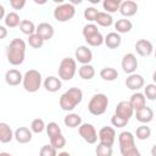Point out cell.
Segmentation results:
<instances>
[{"label":"cell","mask_w":156,"mask_h":156,"mask_svg":"<svg viewBox=\"0 0 156 156\" xmlns=\"http://www.w3.org/2000/svg\"><path fill=\"white\" fill-rule=\"evenodd\" d=\"M22 79H23L22 73L16 68H11V69L6 71V73H5V82L10 87L20 85V83H22Z\"/></svg>","instance_id":"obj_18"},{"label":"cell","mask_w":156,"mask_h":156,"mask_svg":"<svg viewBox=\"0 0 156 156\" xmlns=\"http://www.w3.org/2000/svg\"><path fill=\"white\" fill-rule=\"evenodd\" d=\"M13 139V132L9 123L0 122V143L7 144Z\"/></svg>","instance_id":"obj_21"},{"label":"cell","mask_w":156,"mask_h":156,"mask_svg":"<svg viewBox=\"0 0 156 156\" xmlns=\"http://www.w3.org/2000/svg\"><path fill=\"white\" fill-rule=\"evenodd\" d=\"M135 136L139 140H146V139H149L151 136V129H150V127H147L146 124L139 126L136 128V130H135Z\"/></svg>","instance_id":"obj_33"},{"label":"cell","mask_w":156,"mask_h":156,"mask_svg":"<svg viewBox=\"0 0 156 156\" xmlns=\"http://www.w3.org/2000/svg\"><path fill=\"white\" fill-rule=\"evenodd\" d=\"M121 5V0H104L102 1V7H104V12L106 13H113L117 12V10L119 9Z\"/></svg>","instance_id":"obj_31"},{"label":"cell","mask_w":156,"mask_h":156,"mask_svg":"<svg viewBox=\"0 0 156 156\" xmlns=\"http://www.w3.org/2000/svg\"><path fill=\"white\" fill-rule=\"evenodd\" d=\"M74 58L82 65H89L90 61L93 60V52L88 46L80 45L74 51Z\"/></svg>","instance_id":"obj_12"},{"label":"cell","mask_w":156,"mask_h":156,"mask_svg":"<svg viewBox=\"0 0 156 156\" xmlns=\"http://www.w3.org/2000/svg\"><path fill=\"white\" fill-rule=\"evenodd\" d=\"M98 13H99V11L94 7V6H89V7H87L85 10H84V18L87 20V21H89V22H94L95 20H96V16H98Z\"/></svg>","instance_id":"obj_40"},{"label":"cell","mask_w":156,"mask_h":156,"mask_svg":"<svg viewBox=\"0 0 156 156\" xmlns=\"http://www.w3.org/2000/svg\"><path fill=\"white\" fill-rule=\"evenodd\" d=\"M144 84H145V80H144L143 76L138 74V73H132L126 79V87L134 91H138L139 89H141L144 87Z\"/></svg>","instance_id":"obj_15"},{"label":"cell","mask_w":156,"mask_h":156,"mask_svg":"<svg viewBox=\"0 0 156 156\" xmlns=\"http://www.w3.org/2000/svg\"><path fill=\"white\" fill-rule=\"evenodd\" d=\"M50 145L54 146L56 150L63 149L66 146V138L62 135V133L58 134V135H55V136L50 138Z\"/></svg>","instance_id":"obj_35"},{"label":"cell","mask_w":156,"mask_h":156,"mask_svg":"<svg viewBox=\"0 0 156 156\" xmlns=\"http://www.w3.org/2000/svg\"><path fill=\"white\" fill-rule=\"evenodd\" d=\"M39 156H57V150L51 146L50 144H46L44 146H41L40 151H39Z\"/></svg>","instance_id":"obj_41"},{"label":"cell","mask_w":156,"mask_h":156,"mask_svg":"<svg viewBox=\"0 0 156 156\" xmlns=\"http://www.w3.org/2000/svg\"><path fill=\"white\" fill-rule=\"evenodd\" d=\"M108 106V98L102 93L94 94L88 104V111L94 116H101L106 112Z\"/></svg>","instance_id":"obj_4"},{"label":"cell","mask_w":156,"mask_h":156,"mask_svg":"<svg viewBox=\"0 0 156 156\" xmlns=\"http://www.w3.org/2000/svg\"><path fill=\"white\" fill-rule=\"evenodd\" d=\"M83 100V91L79 88H69L68 90H66L58 100L60 107L63 111H72L74 110Z\"/></svg>","instance_id":"obj_2"},{"label":"cell","mask_w":156,"mask_h":156,"mask_svg":"<svg viewBox=\"0 0 156 156\" xmlns=\"http://www.w3.org/2000/svg\"><path fill=\"white\" fill-rule=\"evenodd\" d=\"M128 122H129V121H126V119H123V118H119V117H117L116 115H113V116L111 117V123H112V126H113V127H117V128H123V127H126V126L128 124Z\"/></svg>","instance_id":"obj_43"},{"label":"cell","mask_w":156,"mask_h":156,"mask_svg":"<svg viewBox=\"0 0 156 156\" xmlns=\"http://www.w3.org/2000/svg\"><path fill=\"white\" fill-rule=\"evenodd\" d=\"M41 83H43L41 73L39 71H37V69H28L24 73L23 79H22L23 88L28 93L38 91L40 89V87H41Z\"/></svg>","instance_id":"obj_3"},{"label":"cell","mask_w":156,"mask_h":156,"mask_svg":"<svg viewBox=\"0 0 156 156\" xmlns=\"http://www.w3.org/2000/svg\"><path fill=\"white\" fill-rule=\"evenodd\" d=\"M35 33L45 41V40H50L54 37L55 29H54L52 24H50L48 22H41L35 27Z\"/></svg>","instance_id":"obj_14"},{"label":"cell","mask_w":156,"mask_h":156,"mask_svg":"<svg viewBox=\"0 0 156 156\" xmlns=\"http://www.w3.org/2000/svg\"><path fill=\"white\" fill-rule=\"evenodd\" d=\"M57 156H72V155L69 152H67V151H61V152L57 154Z\"/></svg>","instance_id":"obj_48"},{"label":"cell","mask_w":156,"mask_h":156,"mask_svg":"<svg viewBox=\"0 0 156 156\" xmlns=\"http://www.w3.org/2000/svg\"><path fill=\"white\" fill-rule=\"evenodd\" d=\"M78 74L82 79L84 80H90L95 76V68L89 63V65H82L78 69Z\"/></svg>","instance_id":"obj_25"},{"label":"cell","mask_w":156,"mask_h":156,"mask_svg":"<svg viewBox=\"0 0 156 156\" xmlns=\"http://www.w3.org/2000/svg\"><path fill=\"white\" fill-rule=\"evenodd\" d=\"M10 5L13 10H22L26 5V0H10Z\"/></svg>","instance_id":"obj_44"},{"label":"cell","mask_w":156,"mask_h":156,"mask_svg":"<svg viewBox=\"0 0 156 156\" xmlns=\"http://www.w3.org/2000/svg\"><path fill=\"white\" fill-rule=\"evenodd\" d=\"M134 48H135L136 54H138L139 56H141V57H147V56H150V55L152 54V51H154L152 43H151L150 40H147V39H139V40L135 43Z\"/></svg>","instance_id":"obj_13"},{"label":"cell","mask_w":156,"mask_h":156,"mask_svg":"<svg viewBox=\"0 0 156 156\" xmlns=\"http://www.w3.org/2000/svg\"><path fill=\"white\" fill-rule=\"evenodd\" d=\"M20 30L26 35H32L35 33V24L29 20H22L20 23Z\"/></svg>","instance_id":"obj_32"},{"label":"cell","mask_w":156,"mask_h":156,"mask_svg":"<svg viewBox=\"0 0 156 156\" xmlns=\"http://www.w3.org/2000/svg\"><path fill=\"white\" fill-rule=\"evenodd\" d=\"M134 113H135L136 121H139L143 124L150 123L154 119V110L151 107H149V106H144V107L134 111Z\"/></svg>","instance_id":"obj_17"},{"label":"cell","mask_w":156,"mask_h":156,"mask_svg":"<svg viewBox=\"0 0 156 156\" xmlns=\"http://www.w3.org/2000/svg\"><path fill=\"white\" fill-rule=\"evenodd\" d=\"M118 11L124 17H132V16H134L138 12V4L135 1H133V0L121 1V5H119Z\"/></svg>","instance_id":"obj_16"},{"label":"cell","mask_w":156,"mask_h":156,"mask_svg":"<svg viewBox=\"0 0 156 156\" xmlns=\"http://www.w3.org/2000/svg\"><path fill=\"white\" fill-rule=\"evenodd\" d=\"M98 139L100 140V144H104L106 146H112L116 140V130L113 127L105 126L102 127L98 133Z\"/></svg>","instance_id":"obj_8"},{"label":"cell","mask_w":156,"mask_h":156,"mask_svg":"<svg viewBox=\"0 0 156 156\" xmlns=\"http://www.w3.org/2000/svg\"><path fill=\"white\" fill-rule=\"evenodd\" d=\"M0 156H12V155L10 152H5L4 151V152H0Z\"/></svg>","instance_id":"obj_49"},{"label":"cell","mask_w":156,"mask_h":156,"mask_svg":"<svg viewBox=\"0 0 156 156\" xmlns=\"http://www.w3.org/2000/svg\"><path fill=\"white\" fill-rule=\"evenodd\" d=\"M4 21H5V26L9 27V28H16L21 23V18H20L18 13H16V12H9V13H6Z\"/></svg>","instance_id":"obj_28"},{"label":"cell","mask_w":156,"mask_h":156,"mask_svg":"<svg viewBox=\"0 0 156 156\" xmlns=\"http://www.w3.org/2000/svg\"><path fill=\"white\" fill-rule=\"evenodd\" d=\"M44 129H45V123H44V121L41 118H34L32 121V123H30V130H32V133L39 134Z\"/></svg>","instance_id":"obj_37"},{"label":"cell","mask_w":156,"mask_h":156,"mask_svg":"<svg viewBox=\"0 0 156 156\" xmlns=\"http://www.w3.org/2000/svg\"><path fill=\"white\" fill-rule=\"evenodd\" d=\"M78 133L88 144H95L98 141V132L91 123H82L78 127Z\"/></svg>","instance_id":"obj_7"},{"label":"cell","mask_w":156,"mask_h":156,"mask_svg":"<svg viewBox=\"0 0 156 156\" xmlns=\"http://www.w3.org/2000/svg\"><path fill=\"white\" fill-rule=\"evenodd\" d=\"M7 37V29L5 26H0V40L5 39Z\"/></svg>","instance_id":"obj_46"},{"label":"cell","mask_w":156,"mask_h":156,"mask_svg":"<svg viewBox=\"0 0 156 156\" xmlns=\"http://www.w3.org/2000/svg\"><path fill=\"white\" fill-rule=\"evenodd\" d=\"M77 72V62L72 57H65L58 65V78L61 80H71Z\"/></svg>","instance_id":"obj_5"},{"label":"cell","mask_w":156,"mask_h":156,"mask_svg":"<svg viewBox=\"0 0 156 156\" xmlns=\"http://www.w3.org/2000/svg\"><path fill=\"white\" fill-rule=\"evenodd\" d=\"M129 104H130V106L133 107V110L136 111V110H139V108L146 106V99H145V96H144L143 93L135 91L134 94H132V96H130V99H129Z\"/></svg>","instance_id":"obj_23"},{"label":"cell","mask_w":156,"mask_h":156,"mask_svg":"<svg viewBox=\"0 0 156 156\" xmlns=\"http://www.w3.org/2000/svg\"><path fill=\"white\" fill-rule=\"evenodd\" d=\"M63 123L68 128H78L82 124V117L78 113H68L63 118Z\"/></svg>","instance_id":"obj_26"},{"label":"cell","mask_w":156,"mask_h":156,"mask_svg":"<svg viewBox=\"0 0 156 156\" xmlns=\"http://www.w3.org/2000/svg\"><path fill=\"white\" fill-rule=\"evenodd\" d=\"M84 39H85L87 44L90 45V46H100V45L104 44V37L99 30L93 33V34H90V35H88V37H85Z\"/></svg>","instance_id":"obj_29"},{"label":"cell","mask_w":156,"mask_h":156,"mask_svg":"<svg viewBox=\"0 0 156 156\" xmlns=\"http://www.w3.org/2000/svg\"><path fill=\"white\" fill-rule=\"evenodd\" d=\"M95 155L96 156H112V146H106L104 144H98L95 147Z\"/></svg>","instance_id":"obj_39"},{"label":"cell","mask_w":156,"mask_h":156,"mask_svg":"<svg viewBox=\"0 0 156 156\" xmlns=\"http://www.w3.org/2000/svg\"><path fill=\"white\" fill-rule=\"evenodd\" d=\"M132 28H133V23L127 18H121L115 22V29H116V33L118 34L128 33L132 30Z\"/></svg>","instance_id":"obj_24"},{"label":"cell","mask_w":156,"mask_h":156,"mask_svg":"<svg viewBox=\"0 0 156 156\" xmlns=\"http://www.w3.org/2000/svg\"><path fill=\"white\" fill-rule=\"evenodd\" d=\"M95 22H96L99 26H101V27H110V26H112V23H113V18H112V16H111L110 13L99 12L98 16H96Z\"/></svg>","instance_id":"obj_30"},{"label":"cell","mask_w":156,"mask_h":156,"mask_svg":"<svg viewBox=\"0 0 156 156\" xmlns=\"http://www.w3.org/2000/svg\"><path fill=\"white\" fill-rule=\"evenodd\" d=\"M28 44L33 49H39V48H41L44 45V40L37 33H34V34H32V35L28 37Z\"/></svg>","instance_id":"obj_38"},{"label":"cell","mask_w":156,"mask_h":156,"mask_svg":"<svg viewBox=\"0 0 156 156\" xmlns=\"http://www.w3.org/2000/svg\"><path fill=\"white\" fill-rule=\"evenodd\" d=\"M100 77L106 82H113L118 78V72L113 67H104L100 71Z\"/></svg>","instance_id":"obj_27"},{"label":"cell","mask_w":156,"mask_h":156,"mask_svg":"<svg viewBox=\"0 0 156 156\" xmlns=\"http://www.w3.org/2000/svg\"><path fill=\"white\" fill-rule=\"evenodd\" d=\"M118 144H119V151L121 154L134 147L135 146V136L132 132H128V130H124V132H121L119 135H118Z\"/></svg>","instance_id":"obj_9"},{"label":"cell","mask_w":156,"mask_h":156,"mask_svg":"<svg viewBox=\"0 0 156 156\" xmlns=\"http://www.w3.org/2000/svg\"><path fill=\"white\" fill-rule=\"evenodd\" d=\"M5 7L0 4V20H2V18H5Z\"/></svg>","instance_id":"obj_47"},{"label":"cell","mask_w":156,"mask_h":156,"mask_svg":"<svg viewBox=\"0 0 156 156\" xmlns=\"http://www.w3.org/2000/svg\"><path fill=\"white\" fill-rule=\"evenodd\" d=\"M122 156H141V154H140L139 149L136 146H134V147H132V149L122 152Z\"/></svg>","instance_id":"obj_45"},{"label":"cell","mask_w":156,"mask_h":156,"mask_svg":"<svg viewBox=\"0 0 156 156\" xmlns=\"http://www.w3.org/2000/svg\"><path fill=\"white\" fill-rule=\"evenodd\" d=\"M121 66H122V69L124 73L127 74H132V73H135L136 68H138V60H136V56L133 54V52H128L123 56L122 58V62H121Z\"/></svg>","instance_id":"obj_10"},{"label":"cell","mask_w":156,"mask_h":156,"mask_svg":"<svg viewBox=\"0 0 156 156\" xmlns=\"http://www.w3.org/2000/svg\"><path fill=\"white\" fill-rule=\"evenodd\" d=\"M32 130L27 127H20L15 130L13 133V138L16 139L17 143L20 144H27L32 140Z\"/></svg>","instance_id":"obj_20"},{"label":"cell","mask_w":156,"mask_h":156,"mask_svg":"<svg viewBox=\"0 0 156 156\" xmlns=\"http://www.w3.org/2000/svg\"><path fill=\"white\" fill-rule=\"evenodd\" d=\"M99 29H98V26H95L94 23H88V24H85L84 27H83V30H82V34H83V37L85 38V37H88V35H90V34H93V33H95V32H98Z\"/></svg>","instance_id":"obj_42"},{"label":"cell","mask_w":156,"mask_h":156,"mask_svg":"<svg viewBox=\"0 0 156 156\" xmlns=\"http://www.w3.org/2000/svg\"><path fill=\"white\" fill-rule=\"evenodd\" d=\"M43 85H44V88H45L46 91H49V93H56V91H58L61 89L62 82H61L60 78H57L55 76H48L44 79Z\"/></svg>","instance_id":"obj_19"},{"label":"cell","mask_w":156,"mask_h":156,"mask_svg":"<svg viewBox=\"0 0 156 156\" xmlns=\"http://www.w3.org/2000/svg\"><path fill=\"white\" fill-rule=\"evenodd\" d=\"M115 115H116L117 117H119V118H123V119H126V121H129L130 117L134 115V110H133V107L130 106L129 101L122 100V101H119V102L117 104V106H116V108H115Z\"/></svg>","instance_id":"obj_11"},{"label":"cell","mask_w":156,"mask_h":156,"mask_svg":"<svg viewBox=\"0 0 156 156\" xmlns=\"http://www.w3.org/2000/svg\"><path fill=\"white\" fill-rule=\"evenodd\" d=\"M45 129H46V134H48L49 139L52 138V136H55V135H58V134L62 133L60 126H58L56 122H49V123L45 126Z\"/></svg>","instance_id":"obj_34"},{"label":"cell","mask_w":156,"mask_h":156,"mask_svg":"<svg viewBox=\"0 0 156 156\" xmlns=\"http://www.w3.org/2000/svg\"><path fill=\"white\" fill-rule=\"evenodd\" d=\"M26 57V43L20 38H15L11 40L6 49V58L10 65L20 66L23 63Z\"/></svg>","instance_id":"obj_1"},{"label":"cell","mask_w":156,"mask_h":156,"mask_svg":"<svg viewBox=\"0 0 156 156\" xmlns=\"http://www.w3.org/2000/svg\"><path fill=\"white\" fill-rule=\"evenodd\" d=\"M122 43V38L118 33L116 32H110L105 38H104V44L108 49H117Z\"/></svg>","instance_id":"obj_22"},{"label":"cell","mask_w":156,"mask_h":156,"mask_svg":"<svg viewBox=\"0 0 156 156\" xmlns=\"http://www.w3.org/2000/svg\"><path fill=\"white\" fill-rule=\"evenodd\" d=\"M144 96L145 99L147 100H151L154 101L156 99V85L154 83H150V84H146V87L144 88Z\"/></svg>","instance_id":"obj_36"},{"label":"cell","mask_w":156,"mask_h":156,"mask_svg":"<svg viewBox=\"0 0 156 156\" xmlns=\"http://www.w3.org/2000/svg\"><path fill=\"white\" fill-rule=\"evenodd\" d=\"M74 15H76V7L69 2H61L54 10V18L57 22H67L72 20Z\"/></svg>","instance_id":"obj_6"}]
</instances>
